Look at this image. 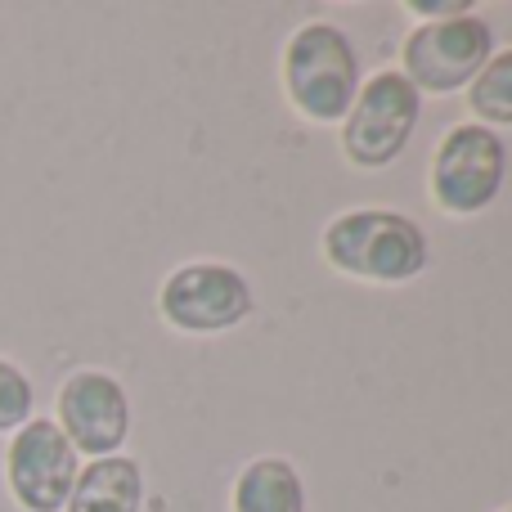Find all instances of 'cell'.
Segmentation results:
<instances>
[{"instance_id": "9c48e42d", "label": "cell", "mask_w": 512, "mask_h": 512, "mask_svg": "<svg viewBox=\"0 0 512 512\" xmlns=\"http://www.w3.org/2000/svg\"><path fill=\"white\" fill-rule=\"evenodd\" d=\"M144 504V472L126 454L95 459L77 472V486L68 495L63 512H140Z\"/></svg>"}, {"instance_id": "8992f818", "label": "cell", "mask_w": 512, "mask_h": 512, "mask_svg": "<svg viewBox=\"0 0 512 512\" xmlns=\"http://www.w3.org/2000/svg\"><path fill=\"white\" fill-rule=\"evenodd\" d=\"M77 472V450L54 418H27L5 450L9 495L27 512H63L77 486Z\"/></svg>"}, {"instance_id": "5b68a950", "label": "cell", "mask_w": 512, "mask_h": 512, "mask_svg": "<svg viewBox=\"0 0 512 512\" xmlns=\"http://www.w3.org/2000/svg\"><path fill=\"white\" fill-rule=\"evenodd\" d=\"M418 126V90L405 72H378L369 86H360L351 113L342 122V153L351 167L378 171L405 153L409 135Z\"/></svg>"}, {"instance_id": "30bf717a", "label": "cell", "mask_w": 512, "mask_h": 512, "mask_svg": "<svg viewBox=\"0 0 512 512\" xmlns=\"http://www.w3.org/2000/svg\"><path fill=\"white\" fill-rule=\"evenodd\" d=\"M234 512H306V490L288 459H256L234 481Z\"/></svg>"}, {"instance_id": "7a4b0ae2", "label": "cell", "mask_w": 512, "mask_h": 512, "mask_svg": "<svg viewBox=\"0 0 512 512\" xmlns=\"http://www.w3.org/2000/svg\"><path fill=\"white\" fill-rule=\"evenodd\" d=\"M283 86L301 117L346 122L360 95V59L337 23H306L283 50Z\"/></svg>"}, {"instance_id": "52a82bcc", "label": "cell", "mask_w": 512, "mask_h": 512, "mask_svg": "<svg viewBox=\"0 0 512 512\" xmlns=\"http://www.w3.org/2000/svg\"><path fill=\"white\" fill-rule=\"evenodd\" d=\"M252 315V288L234 265L194 261L162 283V319L180 333H225Z\"/></svg>"}, {"instance_id": "277c9868", "label": "cell", "mask_w": 512, "mask_h": 512, "mask_svg": "<svg viewBox=\"0 0 512 512\" xmlns=\"http://www.w3.org/2000/svg\"><path fill=\"white\" fill-rule=\"evenodd\" d=\"M495 59V27L477 14L423 23L405 41V81L427 95H450L472 86L477 72Z\"/></svg>"}, {"instance_id": "7c38bea8", "label": "cell", "mask_w": 512, "mask_h": 512, "mask_svg": "<svg viewBox=\"0 0 512 512\" xmlns=\"http://www.w3.org/2000/svg\"><path fill=\"white\" fill-rule=\"evenodd\" d=\"M36 391L27 382V373L18 364L0 360V432H18V427L32 418Z\"/></svg>"}, {"instance_id": "3957f363", "label": "cell", "mask_w": 512, "mask_h": 512, "mask_svg": "<svg viewBox=\"0 0 512 512\" xmlns=\"http://www.w3.org/2000/svg\"><path fill=\"white\" fill-rule=\"evenodd\" d=\"M508 149L490 126L463 122L436 144L432 158V198L450 216H477L504 189Z\"/></svg>"}, {"instance_id": "6da1fadb", "label": "cell", "mask_w": 512, "mask_h": 512, "mask_svg": "<svg viewBox=\"0 0 512 512\" xmlns=\"http://www.w3.org/2000/svg\"><path fill=\"white\" fill-rule=\"evenodd\" d=\"M324 261L364 283H409L427 270V234L400 212H346L324 230Z\"/></svg>"}, {"instance_id": "8fae6325", "label": "cell", "mask_w": 512, "mask_h": 512, "mask_svg": "<svg viewBox=\"0 0 512 512\" xmlns=\"http://www.w3.org/2000/svg\"><path fill=\"white\" fill-rule=\"evenodd\" d=\"M468 104L481 117V126H512V50L495 54L477 72Z\"/></svg>"}, {"instance_id": "4fadbf2b", "label": "cell", "mask_w": 512, "mask_h": 512, "mask_svg": "<svg viewBox=\"0 0 512 512\" xmlns=\"http://www.w3.org/2000/svg\"><path fill=\"white\" fill-rule=\"evenodd\" d=\"M409 14H423V18H436V23H445V18L472 14V5H468V0H409Z\"/></svg>"}, {"instance_id": "5bb4252c", "label": "cell", "mask_w": 512, "mask_h": 512, "mask_svg": "<svg viewBox=\"0 0 512 512\" xmlns=\"http://www.w3.org/2000/svg\"><path fill=\"white\" fill-rule=\"evenodd\" d=\"M508 512H512V508H508Z\"/></svg>"}, {"instance_id": "ba28073f", "label": "cell", "mask_w": 512, "mask_h": 512, "mask_svg": "<svg viewBox=\"0 0 512 512\" xmlns=\"http://www.w3.org/2000/svg\"><path fill=\"white\" fill-rule=\"evenodd\" d=\"M59 432L72 441L77 454L108 459L126 445L131 432V400L113 373L81 369L59 387Z\"/></svg>"}]
</instances>
